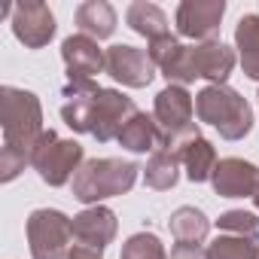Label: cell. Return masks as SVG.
<instances>
[{"label":"cell","mask_w":259,"mask_h":259,"mask_svg":"<svg viewBox=\"0 0 259 259\" xmlns=\"http://www.w3.org/2000/svg\"><path fill=\"white\" fill-rule=\"evenodd\" d=\"M119 259H168V250L159 241V235L138 232V235H132L122 244V256Z\"/></svg>","instance_id":"23"},{"label":"cell","mask_w":259,"mask_h":259,"mask_svg":"<svg viewBox=\"0 0 259 259\" xmlns=\"http://www.w3.org/2000/svg\"><path fill=\"white\" fill-rule=\"evenodd\" d=\"M125 22H128V28H132L135 34L147 37V43H150V40H156V37L171 34V31H168V16L162 13V7L147 4V0H138V4L128 7Z\"/></svg>","instance_id":"18"},{"label":"cell","mask_w":259,"mask_h":259,"mask_svg":"<svg viewBox=\"0 0 259 259\" xmlns=\"http://www.w3.org/2000/svg\"><path fill=\"white\" fill-rule=\"evenodd\" d=\"M180 46H183V43H180L174 34H165V37H156V40H150V43H147V55H150V58H153V64L162 70V67L177 55V49H180Z\"/></svg>","instance_id":"25"},{"label":"cell","mask_w":259,"mask_h":259,"mask_svg":"<svg viewBox=\"0 0 259 259\" xmlns=\"http://www.w3.org/2000/svg\"><path fill=\"white\" fill-rule=\"evenodd\" d=\"M235 49L241 58V70L250 79H259V13L241 16L235 25Z\"/></svg>","instance_id":"17"},{"label":"cell","mask_w":259,"mask_h":259,"mask_svg":"<svg viewBox=\"0 0 259 259\" xmlns=\"http://www.w3.org/2000/svg\"><path fill=\"white\" fill-rule=\"evenodd\" d=\"M13 34L25 49H43L55 37V16L40 0H22L13 7Z\"/></svg>","instance_id":"9"},{"label":"cell","mask_w":259,"mask_h":259,"mask_svg":"<svg viewBox=\"0 0 259 259\" xmlns=\"http://www.w3.org/2000/svg\"><path fill=\"white\" fill-rule=\"evenodd\" d=\"M119 232V223H116V213L104 204H95V207H85L82 213L73 217V241L82 244V247H95V250H104L107 244H113Z\"/></svg>","instance_id":"14"},{"label":"cell","mask_w":259,"mask_h":259,"mask_svg":"<svg viewBox=\"0 0 259 259\" xmlns=\"http://www.w3.org/2000/svg\"><path fill=\"white\" fill-rule=\"evenodd\" d=\"M76 28L79 34L92 37V40H107L116 31V10L107 0H85L76 7Z\"/></svg>","instance_id":"16"},{"label":"cell","mask_w":259,"mask_h":259,"mask_svg":"<svg viewBox=\"0 0 259 259\" xmlns=\"http://www.w3.org/2000/svg\"><path fill=\"white\" fill-rule=\"evenodd\" d=\"M67 101L61 107V119L67 128L79 135H92L98 144H110L119 138L125 122L138 113L135 101L116 92V89H101L92 79H76L67 82L61 92Z\"/></svg>","instance_id":"1"},{"label":"cell","mask_w":259,"mask_h":259,"mask_svg":"<svg viewBox=\"0 0 259 259\" xmlns=\"http://www.w3.org/2000/svg\"><path fill=\"white\" fill-rule=\"evenodd\" d=\"M168 229H171L177 244H201L207 238V232H210V220L204 217V210L186 204V207H177L171 213Z\"/></svg>","instance_id":"19"},{"label":"cell","mask_w":259,"mask_h":259,"mask_svg":"<svg viewBox=\"0 0 259 259\" xmlns=\"http://www.w3.org/2000/svg\"><path fill=\"white\" fill-rule=\"evenodd\" d=\"M153 116L159 122V132L162 135H180L195 128V101L186 92V85H165L156 95V107Z\"/></svg>","instance_id":"10"},{"label":"cell","mask_w":259,"mask_h":259,"mask_svg":"<svg viewBox=\"0 0 259 259\" xmlns=\"http://www.w3.org/2000/svg\"><path fill=\"white\" fill-rule=\"evenodd\" d=\"M177 180H180V159L165 156V153H153L147 168H144V183L150 189L165 192V189H174Z\"/></svg>","instance_id":"21"},{"label":"cell","mask_w":259,"mask_h":259,"mask_svg":"<svg viewBox=\"0 0 259 259\" xmlns=\"http://www.w3.org/2000/svg\"><path fill=\"white\" fill-rule=\"evenodd\" d=\"M67 259H104V250H95V247H82V244H73Z\"/></svg>","instance_id":"28"},{"label":"cell","mask_w":259,"mask_h":259,"mask_svg":"<svg viewBox=\"0 0 259 259\" xmlns=\"http://www.w3.org/2000/svg\"><path fill=\"white\" fill-rule=\"evenodd\" d=\"M186 55H189L192 76L195 79H207L210 85H226V79H229V73L235 70V61H238L235 49L220 43V40L186 46Z\"/></svg>","instance_id":"11"},{"label":"cell","mask_w":259,"mask_h":259,"mask_svg":"<svg viewBox=\"0 0 259 259\" xmlns=\"http://www.w3.org/2000/svg\"><path fill=\"white\" fill-rule=\"evenodd\" d=\"M223 16H226L223 0H183L177 7V16H174L177 34L198 40V43H210L220 34Z\"/></svg>","instance_id":"7"},{"label":"cell","mask_w":259,"mask_h":259,"mask_svg":"<svg viewBox=\"0 0 259 259\" xmlns=\"http://www.w3.org/2000/svg\"><path fill=\"white\" fill-rule=\"evenodd\" d=\"M253 204H256V210H259V189L253 192Z\"/></svg>","instance_id":"29"},{"label":"cell","mask_w":259,"mask_h":259,"mask_svg":"<svg viewBox=\"0 0 259 259\" xmlns=\"http://www.w3.org/2000/svg\"><path fill=\"white\" fill-rule=\"evenodd\" d=\"M0 110H4V147L22 153V156H34V147L43 138V104L34 92L16 89V85H4L0 89Z\"/></svg>","instance_id":"2"},{"label":"cell","mask_w":259,"mask_h":259,"mask_svg":"<svg viewBox=\"0 0 259 259\" xmlns=\"http://www.w3.org/2000/svg\"><path fill=\"white\" fill-rule=\"evenodd\" d=\"M217 229L223 235H241V238H250V241L259 244V217L250 213V210H226V213H220Z\"/></svg>","instance_id":"24"},{"label":"cell","mask_w":259,"mask_h":259,"mask_svg":"<svg viewBox=\"0 0 259 259\" xmlns=\"http://www.w3.org/2000/svg\"><path fill=\"white\" fill-rule=\"evenodd\" d=\"M61 58L67 67L70 82L76 79H92L95 73H101L107 67V52L98 46V40L85 37V34H73L61 43Z\"/></svg>","instance_id":"13"},{"label":"cell","mask_w":259,"mask_h":259,"mask_svg":"<svg viewBox=\"0 0 259 259\" xmlns=\"http://www.w3.org/2000/svg\"><path fill=\"white\" fill-rule=\"evenodd\" d=\"M28 244L34 259H67L73 241V220L55 207H40L28 217Z\"/></svg>","instance_id":"6"},{"label":"cell","mask_w":259,"mask_h":259,"mask_svg":"<svg viewBox=\"0 0 259 259\" xmlns=\"http://www.w3.org/2000/svg\"><path fill=\"white\" fill-rule=\"evenodd\" d=\"M217 162H220V159H217V150H213V144L204 141V138L192 141V144L183 150V156H180V165L186 168V177H189L192 183H207V180L213 177Z\"/></svg>","instance_id":"20"},{"label":"cell","mask_w":259,"mask_h":259,"mask_svg":"<svg viewBox=\"0 0 259 259\" xmlns=\"http://www.w3.org/2000/svg\"><path fill=\"white\" fill-rule=\"evenodd\" d=\"M138 165L125 159H89L73 177V198L85 207H95L107 198L132 192L138 183Z\"/></svg>","instance_id":"4"},{"label":"cell","mask_w":259,"mask_h":259,"mask_svg":"<svg viewBox=\"0 0 259 259\" xmlns=\"http://www.w3.org/2000/svg\"><path fill=\"white\" fill-rule=\"evenodd\" d=\"M171 259H210V256H207V250L201 244H174Z\"/></svg>","instance_id":"27"},{"label":"cell","mask_w":259,"mask_h":259,"mask_svg":"<svg viewBox=\"0 0 259 259\" xmlns=\"http://www.w3.org/2000/svg\"><path fill=\"white\" fill-rule=\"evenodd\" d=\"M25 165H31L28 156H22V153L4 147V150H0V183H13V180L25 171Z\"/></svg>","instance_id":"26"},{"label":"cell","mask_w":259,"mask_h":259,"mask_svg":"<svg viewBox=\"0 0 259 259\" xmlns=\"http://www.w3.org/2000/svg\"><path fill=\"white\" fill-rule=\"evenodd\" d=\"M116 82H122L125 89H147L156 76V64L147 55V49L128 46V43H116L107 49V67H104Z\"/></svg>","instance_id":"8"},{"label":"cell","mask_w":259,"mask_h":259,"mask_svg":"<svg viewBox=\"0 0 259 259\" xmlns=\"http://www.w3.org/2000/svg\"><path fill=\"white\" fill-rule=\"evenodd\" d=\"M210 259H259V244L241 235H217L207 244Z\"/></svg>","instance_id":"22"},{"label":"cell","mask_w":259,"mask_h":259,"mask_svg":"<svg viewBox=\"0 0 259 259\" xmlns=\"http://www.w3.org/2000/svg\"><path fill=\"white\" fill-rule=\"evenodd\" d=\"M195 116L226 141H244L253 128V107L229 85H204L195 95Z\"/></svg>","instance_id":"3"},{"label":"cell","mask_w":259,"mask_h":259,"mask_svg":"<svg viewBox=\"0 0 259 259\" xmlns=\"http://www.w3.org/2000/svg\"><path fill=\"white\" fill-rule=\"evenodd\" d=\"M210 186L220 198H253L259 189V168L244 159H220Z\"/></svg>","instance_id":"12"},{"label":"cell","mask_w":259,"mask_h":259,"mask_svg":"<svg viewBox=\"0 0 259 259\" xmlns=\"http://www.w3.org/2000/svg\"><path fill=\"white\" fill-rule=\"evenodd\" d=\"M159 138H162V132H159L156 116H147V113L138 110L132 119L125 122V128L119 132L116 141L128 153H156L159 150Z\"/></svg>","instance_id":"15"},{"label":"cell","mask_w":259,"mask_h":259,"mask_svg":"<svg viewBox=\"0 0 259 259\" xmlns=\"http://www.w3.org/2000/svg\"><path fill=\"white\" fill-rule=\"evenodd\" d=\"M85 165V153L76 141H64L58 138L52 128L43 132L40 144L34 147V156H31V168L40 174L43 183L49 186H64L70 183V177H76V171Z\"/></svg>","instance_id":"5"}]
</instances>
